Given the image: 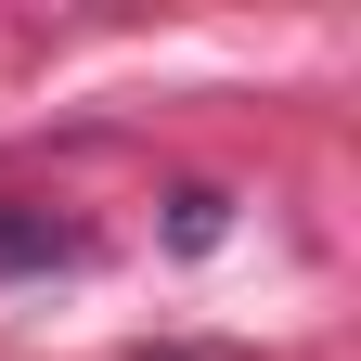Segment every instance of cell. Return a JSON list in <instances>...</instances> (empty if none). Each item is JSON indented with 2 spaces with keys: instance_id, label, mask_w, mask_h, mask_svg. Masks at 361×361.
I'll return each instance as SVG.
<instances>
[{
  "instance_id": "1",
  "label": "cell",
  "mask_w": 361,
  "mask_h": 361,
  "mask_svg": "<svg viewBox=\"0 0 361 361\" xmlns=\"http://www.w3.org/2000/svg\"><path fill=\"white\" fill-rule=\"evenodd\" d=\"M65 258H90L65 219H13V207H0V271H65Z\"/></svg>"
},
{
  "instance_id": "2",
  "label": "cell",
  "mask_w": 361,
  "mask_h": 361,
  "mask_svg": "<svg viewBox=\"0 0 361 361\" xmlns=\"http://www.w3.org/2000/svg\"><path fill=\"white\" fill-rule=\"evenodd\" d=\"M219 219H233V194H180V219H168V245H219Z\"/></svg>"
}]
</instances>
